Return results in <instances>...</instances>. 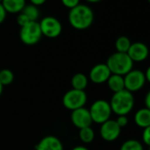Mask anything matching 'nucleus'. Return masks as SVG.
I'll use <instances>...</instances> for the list:
<instances>
[{
  "label": "nucleus",
  "mask_w": 150,
  "mask_h": 150,
  "mask_svg": "<svg viewBox=\"0 0 150 150\" xmlns=\"http://www.w3.org/2000/svg\"><path fill=\"white\" fill-rule=\"evenodd\" d=\"M95 14L91 7L87 5L80 4L70 10L68 21L70 25L77 30H85L90 28L94 22Z\"/></svg>",
  "instance_id": "obj_1"
},
{
  "label": "nucleus",
  "mask_w": 150,
  "mask_h": 150,
  "mask_svg": "<svg viewBox=\"0 0 150 150\" xmlns=\"http://www.w3.org/2000/svg\"><path fill=\"white\" fill-rule=\"evenodd\" d=\"M112 113L117 116H127L133 109L135 100L133 94L126 89L114 93L109 102Z\"/></svg>",
  "instance_id": "obj_2"
},
{
  "label": "nucleus",
  "mask_w": 150,
  "mask_h": 150,
  "mask_svg": "<svg viewBox=\"0 0 150 150\" xmlns=\"http://www.w3.org/2000/svg\"><path fill=\"white\" fill-rule=\"evenodd\" d=\"M105 64L109 67L111 74H117L121 76H125L133 69V62L127 53L116 51L108 57Z\"/></svg>",
  "instance_id": "obj_3"
},
{
  "label": "nucleus",
  "mask_w": 150,
  "mask_h": 150,
  "mask_svg": "<svg viewBox=\"0 0 150 150\" xmlns=\"http://www.w3.org/2000/svg\"><path fill=\"white\" fill-rule=\"evenodd\" d=\"M93 123L102 125L110 119L112 110L110 103L104 99L96 100L88 109Z\"/></svg>",
  "instance_id": "obj_4"
},
{
  "label": "nucleus",
  "mask_w": 150,
  "mask_h": 150,
  "mask_svg": "<svg viewBox=\"0 0 150 150\" xmlns=\"http://www.w3.org/2000/svg\"><path fill=\"white\" fill-rule=\"evenodd\" d=\"M88 102V96L85 91L70 89L64 93L62 98V103L64 107L71 111L85 107Z\"/></svg>",
  "instance_id": "obj_5"
},
{
  "label": "nucleus",
  "mask_w": 150,
  "mask_h": 150,
  "mask_svg": "<svg viewBox=\"0 0 150 150\" xmlns=\"http://www.w3.org/2000/svg\"><path fill=\"white\" fill-rule=\"evenodd\" d=\"M42 36L40 24L37 21H30L27 25L21 28L20 39L21 41L28 46L38 43Z\"/></svg>",
  "instance_id": "obj_6"
},
{
  "label": "nucleus",
  "mask_w": 150,
  "mask_h": 150,
  "mask_svg": "<svg viewBox=\"0 0 150 150\" xmlns=\"http://www.w3.org/2000/svg\"><path fill=\"white\" fill-rule=\"evenodd\" d=\"M125 89L131 93L139 91L146 84L145 73L141 70L132 69L124 76Z\"/></svg>",
  "instance_id": "obj_7"
},
{
  "label": "nucleus",
  "mask_w": 150,
  "mask_h": 150,
  "mask_svg": "<svg viewBox=\"0 0 150 150\" xmlns=\"http://www.w3.org/2000/svg\"><path fill=\"white\" fill-rule=\"evenodd\" d=\"M40 28L42 35L48 38H57L62 33V24L61 22L55 17L47 16L44 17L40 22Z\"/></svg>",
  "instance_id": "obj_8"
},
{
  "label": "nucleus",
  "mask_w": 150,
  "mask_h": 150,
  "mask_svg": "<svg viewBox=\"0 0 150 150\" xmlns=\"http://www.w3.org/2000/svg\"><path fill=\"white\" fill-rule=\"evenodd\" d=\"M100 136L101 138L107 141L112 142L118 139L121 133V128L117 124L116 120L109 119L108 121L104 122L100 126Z\"/></svg>",
  "instance_id": "obj_9"
},
{
  "label": "nucleus",
  "mask_w": 150,
  "mask_h": 150,
  "mask_svg": "<svg viewBox=\"0 0 150 150\" xmlns=\"http://www.w3.org/2000/svg\"><path fill=\"white\" fill-rule=\"evenodd\" d=\"M111 75V72L106 64H97L94 65L88 74V80L95 84L106 83Z\"/></svg>",
  "instance_id": "obj_10"
},
{
  "label": "nucleus",
  "mask_w": 150,
  "mask_h": 150,
  "mask_svg": "<svg viewBox=\"0 0 150 150\" xmlns=\"http://www.w3.org/2000/svg\"><path fill=\"white\" fill-rule=\"evenodd\" d=\"M71 121L72 125L79 130L91 126L93 124L89 110L85 107L72 110L71 113Z\"/></svg>",
  "instance_id": "obj_11"
},
{
  "label": "nucleus",
  "mask_w": 150,
  "mask_h": 150,
  "mask_svg": "<svg viewBox=\"0 0 150 150\" xmlns=\"http://www.w3.org/2000/svg\"><path fill=\"white\" fill-rule=\"evenodd\" d=\"M127 55L132 59V61L134 62H143L145 61L148 56H149V50L148 47L141 42H132L128 51Z\"/></svg>",
  "instance_id": "obj_12"
},
{
  "label": "nucleus",
  "mask_w": 150,
  "mask_h": 150,
  "mask_svg": "<svg viewBox=\"0 0 150 150\" xmlns=\"http://www.w3.org/2000/svg\"><path fill=\"white\" fill-rule=\"evenodd\" d=\"M35 150H64V145L57 137L47 135L37 143Z\"/></svg>",
  "instance_id": "obj_13"
},
{
  "label": "nucleus",
  "mask_w": 150,
  "mask_h": 150,
  "mask_svg": "<svg viewBox=\"0 0 150 150\" xmlns=\"http://www.w3.org/2000/svg\"><path fill=\"white\" fill-rule=\"evenodd\" d=\"M1 4L6 12L12 14H19L27 5L26 0H3Z\"/></svg>",
  "instance_id": "obj_14"
},
{
  "label": "nucleus",
  "mask_w": 150,
  "mask_h": 150,
  "mask_svg": "<svg viewBox=\"0 0 150 150\" xmlns=\"http://www.w3.org/2000/svg\"><path fill=\"white\" fill-rule=\"evenodd\" d=\"M134 123L137 126L145 129L150 125V110L146 107L137 110L133 117Z\"/></svg>",
  "instance_id": "obj_15"
},
{
  "label": "nucleus",
  "mask_w": 150,
  "mask_h": 150,
  "mask_svg": "<svg viewBox=\"0 0 150 150\" xmlns=\"http://www.w3.org/2000/svg\"><path fill=\"white\" fill-rule=\"evenodd\" d=\"M107 86L110 91L114 93H117L125 89V81L124 76L117 74H111L107 81Z\"/></svg>",
  "instance_id": "obj_16"
},
{
  "label": "nucleus",
  "mask_w": 150,
  "mask_h": 150,
  "mask_svg": "<svg viewBox=\"0 0 150 150\" xmlns=\"http://www.w3.org/2000/svg\"><path fill=\"white\" fill-rule=\"evenodd\" d=\"M88 77L86 74L82 72H78L75 73L71 80V88L73 89H77V90H81L85 91V89L88 88Z\"/></svg>",
  "instance_id": "obj_17"
},
{
  "label": "nucleus",
  "mask_w": 150,
  "mask_h": 150,
  "mask_svg": "<svg viewBox=\"0 0 150 150\" xmlns=\"http://www.w3.org/2000/svg\"><path fill=\"white\" fill-rule=\"evenodd\" d=\"M96 133L94 129L91 126L85 127L79 130V138L81 141L84 144H90L94 141Z\"/></svg>",
  "instance_id": "obj_18"
},
{
  "label": "nucleus",
  "mask_w": 150,
  "mask_h": 150,
  "mask_svg": "<svg viewBox=\"0 0 150 150\" xmlns=\"http://www.w3.org/2000/svg\"><path fill=\"white\" fill-rule=\"evenodd\" d=\"M132 44L131 40L127 36H119L116 42H115V48L117 52H121V53H127L130 46Z\"/></svg>",
  "instance_id": "obj_19"
},
{
  "label": "nucleus",
  "mask_w": 150,
  "mask_h": 150,
  "mask_svg": "<svg viewBox=\"0 0 150 150\" xmlns=\"http://www.w3.org/2000/svg\"><path fill=\"white\" fill-rule=\"evenodd\" d=\"M30 21H37V19L40 16V12L37 6L34 5H26L22 12Z\"/></svg>",
  "instance_id": "obj_20"
},
{
  "label": "nucleus",
  "mask_w": 150,
  "mask_h": 150,
  "mask_svg": "<svg viewBox=\"0 0 150 150\" xmlns=\"http://www.w3.org/2000/svg\"><path fill=\"white\" fill-rule=\"evenodd\" d=\"M119 150H144V146L138 139H130L123 142Z\"/></svg>",
  "instance_id": "obj_21"
},
{
  "label": "nucleus",
  "mask_w": 150,
  "mask_h": 150,
  "mask_svg": "<svg viewBox=\"0 0 150 150\" xmlns=\"http://www.w3.org/2000/svg\"><path fill=\"white\" fill-rule=\"evenodd\" d=\"M14 81V74L9 69L0 70V83L4 87L9 86Z\"/></svg>",
  "instance_id": "obj_22"
},
{
  "label": "nucleus",
  "mask_w": 150,
  "mask_h": 150,
  "mask_svg": "<svg viewBox=\"0 0 150 150\" xmlns=\"http://www.w3.org/2000/svg\"><path fill=\"white\" fill-rule=\"evenodd\" d=\"M81 0H61V3L64 6L69 8L70 10L76 7L77 6L80 5Z\"/></svg>",
  "instance_id": "obj_23"
},
{
  "label": "nucleus",
  "mask_w": 150,
  "mask_h": 150,
  "mask_svg": "<svg viewBox=\"0 0 150 150\" xmlns=\"http://www.w3.org/2000/svg\"><path fill=\"white\" fill-rule=\"evenodd\" d=\"M142 141L147 146H150V125L143 129L142 132Z\"/></svg>",
  "instance_id": "obj_24"
},
{
  "label": "nucleus",
  "mask_w": 150,
  "mask_h": 150,
  "mask_svg": "<svg viewBox=\"0 0 150 150\" xmlns=\"http://www.w3.org/2000/svg\"><path fill=\"white\" fill-rule=\"evenodd\" d=\"M16 21H17L18 25H19L21 28V27H23V26H25V25H27L28 23H29V22H30V21L28 20V17H27L23 13H20L18 14Z\"/></svg>",
  "instance_id": "obj_25"
},
{
  "label": "nucleus",
  "mask_w": 150,
  "mask_h": 150,
  "mask_svg": "<svg viewBox=\"0 0 150 150\" xmlns=\"http://www.w3.org/2000/svg\"><path fill=\"white\" fill-rule=\"evenodd\" d=\"M117 124L119 125V127L122 129L123 127H125L128 125V117L127 116H117V119H116Z\"/></svg>",
  "instance_id": "obj_26"
},
{
  "label": "nucleus",
  "mask_w": 150,
  "mask_h": 150,
  "mask_svg": "<svg viewBox=\"0 0 150 150\" xmlns=\"http://www.w3.org/2000/svg\"><path fill=\"white\" fill-rule=\"evenodd\" d=\"M6 14H7V13L6 12L5 8L3 7L2 4L0 3V24H2L5 21V20L6 18Z\"/></svg>",
  "instance_id": "obj_27"
},
{
  "label": "nucleus",
  "mask_w": 150,
  "mask_h": 150,
  "mask_svg": "<svg viewBox=\"0 0 150 150\" xmlns=\"http://www.w3.org/2000/svg\"><path fill=\"white\" fill-rule=\"evenodd\" d=\"M144 103H145V106L150 110V90L146 93L145 99H144Z\"/></svg>",
  "instance_id": "obj_28"
},
{
  "label": "nucleus",
  "mask_w": 150,
  "mask_h": 150,
  "mask_svg": "<svg viewBox=\"0 0 150 150\" xmlns=\"http://www.w3.org/2000/svg\"><path fill=\"white\" fill-rule=\"evenodd\" d=\"M46 1H47V0H30L31 5H34V6H35L37 7L43 5Z\"/></svg>",
  "instance_id": "obj_29"
},
{
  "label": "nucleus",
  "mask_w": 150,
  "mask_h": 150,
  "mask_svg": "<svg viewBox=\"0 0 150 150\" xmlns=\"http://www.w3.org/2000/svg\"><path fill=\"white\" fill-rule=\"evenodd\" d=\"M145 73V77H146V81L150 83V65L146 68V71L144 72Z\"/></svg>",
  "instance_id": "obj_30"
},
{
  "label": "nucleus",
  "mask_w": 150,
  "mask_h": 150,
  "mask_svg": "<svg viewBox=\"0 0 150 150\" xmlns=\"http://www.w3.org/2000/svg\"><path fill=\"white\" fill-rule=\"evenodd\" d=\"M71 150H89L87 146H82V145H79V146H74Z\"/></svg>",
  "instance_id": "obj_31"
},
{
  "label": "nucleus",
  "mask_w": 150,
  "mask_h": 150,
  "mask_svg": "<svg viewBox=\"0 0 150 150\" xmlns=\"http://www.w3.org/2000/svg\"><path fill=\"white\" fill-rule=\"evenodd\" d=\"M86 1L88 3H98V2L102 1V0H86Z\"/></svg>",
  "instance_id": "obj_32"
},
{
  "label": "nucleus",
  "mask_w": 150,
  "mask_h": 150,
  "mask_svg": "<svg viewBox=\"0 0 150 150\" xmlns=\"http://www.w3.org/2000/svg\"><path fill=\"white\" fill-rule=\"evenodd\" d=\"M3 89H4V86L1 83H0V96H1V95L3 93Z\"/></svg>",
  "instance_id": "obj_33"
},
{
  "label": "nucleus",
  "mask_w": 150,
  "mask_h": 150,
  "mask_svg": "<svg viewBox=\"0 0 150 150\" xmlns=\"http://www.w3.org/2000/svg\"><path fill=\"white\" fill-rule=\"evenodd\" d=\"M148 150H150V146H148Z\"/></svg>",
  "instance_id": "obj_34"
},
{
  "label": "nucleus",
  "mask_w": 150,
  "mask_h": 150,
  "mask_svg": "<svg viewBox=\"0 0 150 150\" xmlns=\"http://www.w3.org/2000/svg\"><path fill=\"white\" fill-rule=\"evenodd\" d=\"M147 1H148V3L150 4V0H147Z\"/></svg>",
  "instance_id": "obj_35"
},
{
  "label": "nucleus",
  "mask_w": 150,
  "mask_h": 150,
  "mask_svg": "<svg viewBox=\"0 0 150 150\" xmlns=\"http://www.w3.org/2000/svg\"><path fill=\"white\" fill-rule=\"evenodd\" d=\"M2 1H3V0H0V3H1V2H2Z\"/></svg>",
  "instance_id": "obj_36"
}]
</instances>
